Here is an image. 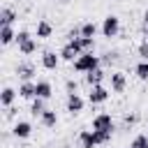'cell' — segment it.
Masks as SVG:
<instances>
[{"label": "cell", "instance_id": "6da1fadb", "mask_svg": "<svg viewBox=\"0 0 148 148\" xmlns=\"http://www.w3.org/2000/svg\"><path fill=\"white\" fill-rule=\"evenodd\" d=\"M97 67H102V58H99V56H95L92 51L81 53V56L72 62V69H74V72H79V74H88V72H92V69H97Z\"/></svg>", "mask_w": 148, "mask_h": 148}, {"label": "cell", "instance_id": "7a4b0ae2", "mask_svg": "<svg viewBox=\"0 0 148 148\" xmlns=\"http://www.w3.org/2000/svg\"><path fill=\"white\" fill-rule=\"evenodd\" d=\"M102 37H106V39H111V37H118V32H120V18L116 16V14H109V16H104V21H102Z\"/></svg>", "mask_w": 148, "mask_h": 148}, {"label": "cell", "instance_id": "3957f363", "mask_svg": "<svg viewBox=\"0 0 148 148\" xmlns=\"http://www.w3.org/2000/svg\"><path fill=\"white\" fill-rule=\"evenodd\" d=\"M14 74H16V79H21V81H32V79H35V74H37V67H35L30 60H23V62H18V65H16Z\"/></svg>", "mask_w": 148, "mask_h": 148}, {"label": "cell", "instance_id": "277c9868", "mask_svg": "<svg viewBox=\"0 0 148 148\" xmlns=\"http://www.w3.org/2000/svg\"><path fill=\"white\" fill-rule=\"evenodd\" d=\"M65 106H67V113H69V116H79V113L83 111L86 102H83V97H81L79 92H69V95H67Z\"/></svg>", "mask_w": 148, "mask_h": 148}, {"label": "cell", "instance_id": "5b68a950", "mask_svg": "<svg viewBox=\"0 0 148 148\" xmlns=\"http://www.w3.org/2000/svg\"><path fill=\"white\" fill-rule=\"evenodd\" d=\"M109 95H111L109 88H104V86H92V88L88 90V102H90V104H104V102L109 99Z\"/></svg>", "mask_w": 148, "mask_h": 148}, {"label": "cell", "instance_id": "8992f818", "mask_svg": "<svg viewBox=\"0 0 148 148\" xmlns=\"http://www.w3.org/2000/svg\"><path fill=\"white\" fill-rule=\"evenodd\" d=\"M109 81H111V92H125V88H127V76H125V72H120V69L111 72V74H109Z\"/></svg>", "mask_w": 148, "mask_h": 148}, {"label": "cell", "instance_id": "52a82bcc", "mask_svg": "<svg viewBox=\"0 0 148 148\" xmlns=\"http://www.w3.org/2000/svg\"><path fill=\"white\" fill-rule=\"evenodd\" d=\"M113 118L111 113H97L92 118V130H106V132H113Z\"/></svg>", "mask_w": 148, "mask_h": 148}, {"label": "cell", "instance_id": "ba28073f", "mask_svg": "<svg viewBox=\"0 0 148 148\" xmlns=\"http://www.w3.org/2000/svg\"><path fill=\"white\" fill-rule=\"evenodd\" d=\"M60 60H62V58H60V53H56V51H44V53H42V67H44V69H51V72L58 69Z\"/></svg>", "mask_w": 148, "mask_h": 148}, {"label": "cell", "instance_id": "9c48e42d", "mask_svg": "<svg viewBox=\"0 0 148 148\" xmlns=\"http://www.w3.org/2000/svg\"><path fill=\"white\" fill-rule=\"evenodd\" d=\"M12 134H14L16 139H28V136L32 134V125H30L28 120H16V123L12 125Z\"/></svg>", "mask_w": 148, "mask_h": 148}, {"label": "cell", "instance_id": "30bf717a", "mask_svg": "<svg viewBox=\"0 0 148 148\" xmlns=\"http://www.w3.org/2000/svg\"><path fill=\"white\" fill-rule=\"evenodd\" d=\"M76 46L79 53H88V51H95V37H76V39H67Z\"/></svg>", "mask_w": 148, "mask_h": 148}, {"label": "cell", "instance_id": "8fae6325", "mask_svg": "<svg viewBox=\"0 0 148 148\" xmlns=\"http://www.w3.org/2000/svg\"><path fill=\"white\" fill-rule=\"evenodd\" d=\"M18 97H21V99H35V97H37L35 81H21V86H18Z\"/></svg>", "mask_w": 148, "mask_h": 148}, {"label": "cell", "instance_id": "7c38bea8", "mask_svg": "<svg viewBox=\"0 0 148 148\" xmlns=\"http://www.w3.org/2000/svg\"><path fill=\"white\" fill-rule=\"evenodd\" d=\"M35 88H37V97H42V99H51V97H53V86H51V81L39 79V81H35Z\"/></svg>", "mask_w": 148, "mask_h": 148}, {"label": "cell", "instance_id": "4fadbf2b", "mask_svg": "<svg viewBox=\"0 0 148 148\" xmlns=\"http://www.w3.org/2000/svg\"><path fill=\"white\" fill-rule=\"evenodd\" d=\"M97 141H95V132L92 130H81L79 132V148H95Z\"/></svg>", "mask_w": 148, "mask_h": 148}, {"label": "cell", "instance_id": "5bb4252c", "mask_svg": "<svg viewBox=\"0 0 148 148\" xmlns=\"http://www.w3.org/2000/svg\"><path fill=\"white\" fill-rule=\"evenodd\" d=\"M12 42H16V30L14 25H0V44L9 46Z\"/></svg>", "mask_w": 148, "mask_h": 148}, {"label": "cell", "instance_id": "9a60e30c", "mask_svg": "<svg viewBox=\"0 0 148 148\" xmlns=\"http://www.w3.org/2000/svg\"><path fill=\"white\" fill-rule=\"evenodd\" d=\"M106 79V72L102 69V67H97V69H92V72H88L86 74V83L92 88V86H102V81Z\"/></svg>", "mask_w": 148, "mask_h": 148}, {"label": "cell", "instance_id": "2e32d148", "mask_svg": "<svg viewBox=\"0 0 148 148\" xmlns=\"http://www.w3.org/2000/svg\"><path fill=\"white\" fill-rule=\"evenodd\" d=\"M16 95H18V90H14L12 86H5V88H2V92H0V104H2V109L12 106V104H14V99H16Z\"/></svg>", "mask_w": 148, "mask_h": 148}, {"label": "cell", "instance_id": "e0dca14e", "mask_svg": "<svg viewBox=\"0 0 148 148\" xmlns=\"http://www.w3.org/2000/svg\"><path fill=\"white\" fill-rule=\"evenodd\" d=\"M16 18H18L16 9H12V7H2L0 9V25H14Z\"/></svg>", "mask_w": 148, "mask_h": 148}, {"label": "cell", "instance_id": "ac0fdd59", "mask_svg": "<svg viewBox=\"0 0 148 148\" xmlns=\"http://www.w3.org/2000/svg\"><path fill=\"white\" fill-rule=\"evenodd\" d=\"M35 35L39 37V39H49L51 35H53V25L46 21V18H42V21H37V28H35Z\"/></svg>", "mask_w": 148, "mask_h": 148}, {"label": "cell", "instance_id": "d6986e66", "mask_svg": "<svg viewBox=\"0 0 148 148\" xmlns=\"http://www.w3.org/2000/svg\"><path fill=\"white\" fill-rule=\"evenodd\" d=\"M79 56H81V53L76 51V46H74L72 42H67V44H65V46L60 49V58H62L65 62H74V60H76Z\"/></svg>", "mask_w": 148, "mask_h": 148}, {"label": "cell", "instance_id": "ffe728a7", "mask_svg": "<svg viewBox=\"0 0 148 148\" xmlns=\"http://www.w3.org/2000/svg\"><path fill=\"white\" fill-rule=\"evenodd\" d=\"M39 123H42L46 130H51V127H56V125H58V113H56L53 109H46V111L39 116Z\"/></svg>", "mask_w": 148, "mask_h": 148}, {"label": "cell", "instance_id": "44dd1931", "mask_svg": "<svg viewBox=\"0 0 148 148\" xmlns=\"http://www.w3.org/2000/svg\"><path fill=\"white\" fill-rule=\"evenodd\" d=\"M44 111H46V99H42V97H35V99H32V104H30V113H32L35 118H39Z\"/></svg>", "mask_w": 148, "mask_h": 148}, {"label": "cell", "instance_id": "7402d4cb", "mask_svg": "<svg viewBox=\"0 0 148 148\" xmlns=\"http://www.w3.org/2000/svg\"><path fill=\"white\" fill-rule=\"evenodd\" d=\"M134 74L139 81H148V60H139L134 65Z\"/></svg>", "mask_w": 148, "mask_h": 148}, {"label": "cell", "instance_id": "603a6c76", "mask_svg": "<svg viewBox=\"0 0 148 148\" xmlns=\"http://www.w3.org/2000/svg\"><path fill=\"white\" fill-rule=\"evenodd\" d=\"M18 51H21V56H32V53L37 51V42L30 37V39H25L23 44H18Z\"/></svg>", "mask_w": 148, "mask_h": 148}, {"label": "cell", "instance_id": "cb8c5ba5", "mask_svg": "<svg viewBox=\"0 0 148 148\" xmlns=\"http://www.w3.org/2000/svg\"><path fill=\"white\" fill-rule=\"evenodd\" d=\"M92 132H95V141H97V146L109 143L111 136H113V132H106V130H92Z\"/></svg>", "mask_w": 148, "mask_h": 148}, {"label": "cell", "instance_id": "d4e9b609", "mask_svg": "<svg viewBox=\"0 0 148 148\" xmlns=\"http://www.w3.org/2000/svg\"><path fill=\"white\" fill-rule=\"evenodd\" d=\"M95 35H97V25L92 21L81 23V37H95Z\"/></svg>", "mask_w": 148, "mask_h": 148}, {"label": "cell", "instance_id": "484cf974", "mask_svg": "<svg viewBox=\"0 0 148 148\" xmlns=\"http://www.w3.org/2000/svg\"><path fill=\"white\" fill-rule=\"evenodd\" d=\"M102 58V65H116L118 60H120V51H106L104 56H99Z\"/></svg>", "mask_w": 148, "mask_h": 148}, {"label": "cell", "instance_id": "4316f807", "mask_svg": "<svg viewBox=\"0 0 148 148\" xmlns=\"http://www.w3.org/2000/svg\"><path fill=\"white\" fill-rule=\"evenodd\" d=\"M130 148H148V134H136L130 141Z\"/></svg>", "mask_w": 148, "mask_h": 148}, {"label": "cell", "instance_id": "83f0119b", "mask_svg": "<svg viewBox=\"0 0 148 148\" xmlns=\"http://www.w3.org/2000/svg\"><path fill=\"white\" fill-rule=\"evenodd\" d=\"M136 123H139V113H125V118H123L125 130H127V127H132V125H136Z\"/></svg>", "mask_w": 148, "mask_h": 148}, {"label": "cell", "instance_id": "f1b7e54d", "mask_svg": "<svg viewBox=\"0 0 148 148\" xmlns=\"http://www.w3.org/2000/svg\"><path fill=\"white\" fill-rule=\"evenodd\" d=\"M136 53H139V58H141V60H148V37L136 46Z\"/></svg>", "mask_w": 148, "mask_h": 148}, {"label": "cell", "instance_id": "f546056e", "mask_svg": "<svg viewBox=\"0 0 148 148\" xmlns=\"http://www.w3.org/2000/svg\"><path fill=\"white\" fill-rule=\"evenodd\" d=\"M65 90H67V95H69V92H79V83H76L74 79H67V81H65Z\"/></svg>", "mask_w": 148, "mask_h": 148}, {"label": "cell", "instance_id": "4dcf8cb0", "mask_svg": "<svg viewBox=\"0 0 148 148\" xmlns=\"http://www.w3.org/2000/svg\"><path fill=\"white\" fill-rule=\"evenodd\" d=\"M25 39H30V32L28 30H18L16 32V44H23Z\"/></svg>", "mask_w": 148, "mask_h": 148}, {"label": "cell", "instance_id": "1f68e13d", "mask_svg": "<svg viewBox=\"0 0 148 148\" xmlns=\"http://www.w3.org/2000/svg\"><path fill=\"white\" fill-rule=\"evenodd\" d=\"M16 111H18V109H16L14 104H12V106H7V109H5V118H7V120H12V118H16Z\"/></svg>", "mask_w": 148, "mask_h": 148}, {"label": "cell", "instance_id": "d6a6232c", "mask_svg": "<svg viewBox=\"0 0 148 148\" xmlns=\"http://www.w3.org/2000/svg\"><path fill=\"white\" fill-rule=\"evenodd\" d=\"M141 23H143V30H148V9L143 12V21H141Z\"/></svg>", "mask_w": 148, "mask_h": 148}, {"label": "cell", "instance_id": "836d02e7", "mask_svg": "<svg viewBox=\"0 0 148 148\" xmlns=\"http://www.w3.org/2000/svg\"><path fill=\"white\" fill-rule=\"evenodd\" d=\"M60 2H67V0H60Z\"/></svg>", "mask_w": 148, "mask_h": 148}, {"label": "cell", "instance_id": "e575fe53", "mask_svg": "<svg viewBox=\"0 0 148 148\" xmlns=\"http://www.w3.org/2000/svg\"><path fill=\"white\" fill-rule=\"evenodd\" d=\"M146 35H148V30H146Z\"/></svg>", "mask_w": 148, "mask_h": 148}]
</instances>
